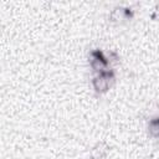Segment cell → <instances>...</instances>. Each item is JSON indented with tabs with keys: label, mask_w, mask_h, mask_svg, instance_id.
I'll list each match as a JSON object with an SVG mask.
<instances>
[{
	"label": "cell",
	"mask_w": 159,
	"mask_h": 159,
	"mask_svg": "<svg viewBox=\"0 0 159 159\" xmlns=\"http://www.w3.org/2000/svg\"><path fill=\"white\" fill-rule=\"evenodd\" d=\"M108 152H109V145L106 142H103V140L97 142L91 149V158L92 159H103L107 157Z\"/></svg>",
	"instance_id": "277c9868"
},
{
	"label": "cell",
	"mask_w": 159,
	"mask_h": 159,
	"mask_svg": "<svg viewBox=\"0 0 159 159\" xmlns=\"http://www.w3.org/2000/svg\"><path fill=\"white\" fill-rule=\"evenodd\" d=\"M114 78H116V73L113 70L97 73L92 80L93 89L96 91V93H106L112 86V83L114 82Z\"/></svg>",
	"instance_id": "6da1fadb"
},
{
	"label": "cell",
	"mask_w": 159,
	"mask_h": 159,
	"mask_svg": "<svg viewBox=\"0 0 159 159\" xmlns=\"http://www.w3.org/2000/svg\"><path fill=\"white\" fill-rule=\"evenodd\" d=\"M89 65L92 70L97 73H102L109 70V60L108 57L98 48L92 50L89 53Z\"/></svg>",
	"instance_id": "7a4b0ae2"
},
{
	"label": "cell",
	"mask_w": 159,
	"mask_h": 159,
	"mask_svg": "<svg viewBox=\"0 0 159 159\" xmlns=\"http://www.w3.org/2000/svg\"><path fill=\"white\" fill-rule=\"evenodd\" d=\"M148 133L153 138H159V116L153 117L148 123Z\"/></svg>",
	"instance_id": "5b68a950"
},
{
	"label": "cell",
	"mask_w": 159,
	"mask_h": 159,
	"mask_svg": "<svg viewBox=\"0 0 159 159\" xmlns=\"http://www.w3.org/2000/svg\"><path fill=\"white\" fill-rule=\"evenodd\" d=\"M108 19L112 24H124L133 19V10L125 6H116L111 11Z\"/></svg>",
	"instance_id": "3957f363"
}]
</instances>
